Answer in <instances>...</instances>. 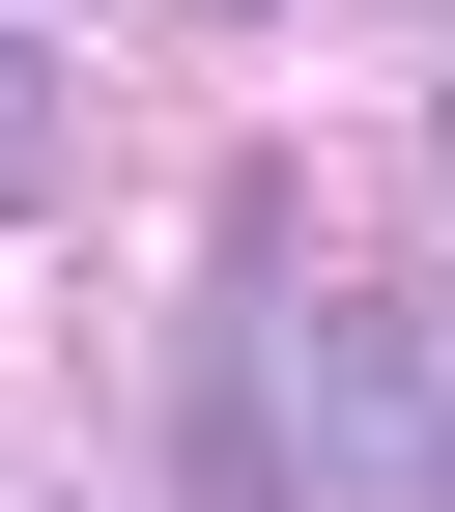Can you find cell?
<instances>
[{"mask_svg": "<svg viewBox=\"0 0 455 512\" xmlns=\"http://www.w3.org/2000/svg\"><path fill=\"white\" fill-rule=\"evenodd\" d=\"M399 512H455V285H399Z\"/></svg>", "mask_w": 455, "mask_h": 512, "instance_id": "cell-1", "label": "cell"}, {"mask_svg": "<svg viewBox=\"0 0 455 512\" xmlns=\"http://www.w3.org/2000/svg\"><path fill=\"white\" fill-rule=\"evenodd\" d=\"M57 171H86V86H57V57H29V29H0V228H29V200H57Z\"/></svg>", "mask_w": 455, "mask_h": 512, "instance_id": "cell-2", "label": "cell"}, {"mask_svg": "<svg viewBox=\"0 0 455 512\" xmlns=\"http://www.w3.org/2000/svg\"><path fill=\"white\" fill-rule=\"evenodd\" d=\"M171 29H285V0H171Z\"/></svg>", "mask_w": 455, "mask_h": 512, "instance_id": "cell-3", "label": "cell"}, {"mask_svg": "<svg viewBox=\"0 0 455 512\" xmlns=\"http://www.w3.org/2000/svg\"><path fill=\"white\" fill-rule=\"evenodd\" d=\"M427 200H455V86H427Z\"/></svg>", "mask_w": 455, "mask_h": 512, "instance_id": "cell-4", "label": "cell"}]
</instances>
